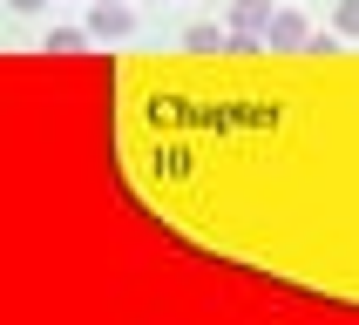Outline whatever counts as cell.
I'll use <instances>...</instances> for the list:
<instances>
[{
	"label": "cell",
	"instance_id": "6da1fadb",
	"mask_svg": "<svg viewBox=\"0 0 359 325\" xmlns=\"http://www.w3.org/2000/svg\"><path fill=\"white\" fill-rule=\"evenodd\" d=\"M95 34H129V14H122V7H116V0H95Z\"/></svg>",
	"mask_w": 359,
	"mask_h": 325
},
{
	"label": "cell",
	"instance_id": "5b68a950",
	"mask_svg": "<svg viewBox=\"0 0 359 325\" xmlns=\"http://www.w3.org/2000/svg\"><path fill=\"white\" fill-rule=\"evenodd\" d=\"M332 27H339V34H359V0H346L339 14H332Z\"/></svg>",
	"mask_w": 359,
	"mask_h": 325
},
{
	"label": "cell",
	"instance_id": "7a4b0ae2",
	"mask_svg": "<svg viewBox=\"0 0 359 325\" xmlns=\"http://www.w3.org/2000/svg\"><path fill=\"white\" fill-rule=\"evenodd\" d=\"M264 34L278 41V48H299V41H305V20H299V14H271V27H264Z\"/></svg>",
	"mask_w": 359,
	"mask_h": 325
},
{
	"label": "cell",
	"instance_id": "8992f818",
	"mask_svg": "<svg viewBox=\"0 0 359 325\" xmlns=\"http://www.w3.org/2000/svg\"><path fill=\"white\" fill-rule=\"evenodd\" d=\"M14 7H41V0H14Z\"/></svg>",
	"mask_w": 359,
	"mask_h": 325
},
{
	"label": "cell",
	"instance_id": "3957f363",
	"mask_svg": "<svg viewBox=\"0 0 359 325\" xmlns=\"http://www.w3.org/2000/svg\"><path fill=\"white\" fill-rule=\"evenodd\" d=\"M231 27H244V34H251V27H271L264 0H238V7H231Z\"/></svg>",
	"mask_w": 359,
	"mask_h": 325
},
{
	"label": "cell",
	"instance_id": "277c9868",
	"mask_svg": "<svg viewBox=\"0 0 359 325\" xmlns=\"http://www.w3.org/2000/svg\"><path fill=\"white\" fill-rule=\"evenodd\" d=\"M48 48H55V55H75L81 34H75V27H55V34H48Z\"/></svg>",
	"mask_w": 359,
	"mask_h": 325
}]
</instances>
